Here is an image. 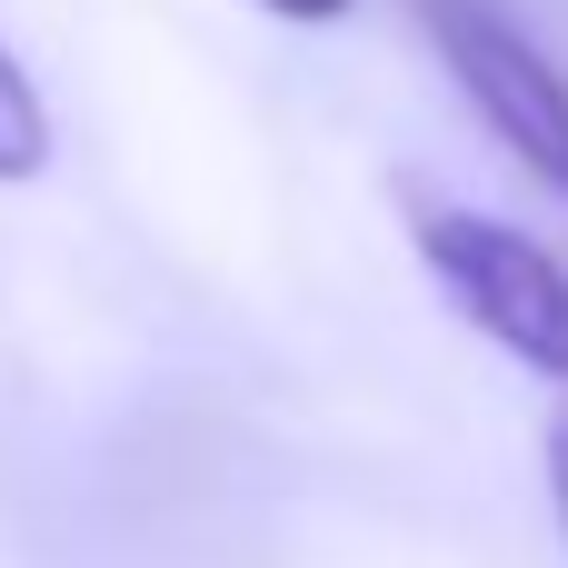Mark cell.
Segmentation results:
<instances>
[{
    "label": "cell",
    "instance_id": "cell-1",
    "mask_svg": "<svg viewBox=\"0 0 568 568\" xmlns=\"http://www.w3.org/2000/svg\"><path fill=\"white\" fill-rule=\"evenodd\" d=\"M409 240H419V270L439 280V300L479 339H499L519 369L568 389V260L559 250H539L509 220L439 210V200H409Z\"/></svg>",
    "mask_w": 568,
    "mask_h": 568
},
{
    "label": "cell",
    "instance_id": "cell-2",
    "mask_svg": "<svg viewBox=\"0 0 568 568\" xmlns=\"http://www.w3.org/2000/svg\"><path fill=\"white\" fill-rule=\"evenodd\" d=\"M419 30H429L439 70L459 80V100L499 130V150L549 200H568V70L499 0H419Z\"/></svg>",
    "mask_w": 568,
    "mask_h": 568
},
{
    "label": "cell",
    "instance_id": "cell-3",
    "mask_svg": "<svg viewBox=\"0 0 568 568\" xmlns=\"http://www.w3.org/2000/svg\"><path fill=\"white\" fill-rule=\"evenodd\" d=\"M40 170H50V110H40V90H30L20 50L0 40V190L40 180Z\"/></svg>",
    "mask_w": 568,
    "mask_h": 568
},
{
    "label": "cell",
    "instance_id": "cell-4",
    "mask_svg": "<svg viewBox=\"0 0 568 568\" xmlns=\"http://www.w3.org/2000/svg\"><path fill=\"white\" fill-rule=\"evenodd\" d=\"M549 509H559V539H568V429L549 439Z\"/></svg>",
    "mask_w": 568,
    "mask_h": 568
},
{
    "label": "cell",
    "instance_id": "cell-5",
    "mask_svg": "<svg viewBox=\"0 0 568 568\" xmlns=\"http://www.w3.org/2000/svg\"><path fill=\"white\" fill-rule=\"evenodd\" d=\"M260 10H270V20H339L349 0H260Z\"/></svg>",
    "mask_w": 568,
    "mask_h": 568
}]
</instances>
